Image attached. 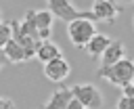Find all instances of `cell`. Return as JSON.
<instances>
[{
  "mask_svg": "<svg viewBox=\"0 0 134 109\" xmlns=\"http://www.w3.org/2000/svg\"><path fill=\"white\" fill-rule=\"evenodd\" d=\"M96 73L100 78H105L107 82H111L113 86L124 88L130 82H134V61L128 59V57H124V59H119L113 65H100Z\"/></svg>",
  "mask_w": 134,
  "mask_h": 109,
  "instance_id": "1",
  "label": "cell"
},
{
  "mask_svg": "<svg viewBox=\"0 0 134 109\" xmlns=\"http://www.w3.org/2000/svg\"><path fill=\"white\" fill-rule=\"evenodd\" d=\"M94 34H96V25H94V19L90 17H77L67 23V36L75 48H84Z\"/></svg>",
  "mask_w": 134,
  "mask_h": 109,
  "instance_id": "2",
  "label": "cell"
},
{
  "mask_svg": "<svg viewBox=\"0 0 134 109\" xmlns=\"http://www.w3.org/2000/svg\"><path fill=\"white\" fill-rule=\"evenodd\" d=\"M71 94L86 107V109H100L103 107V94L94 84H73Z\"/></svg>",
  "mask_w": 134,
  "mask_h": 109,
  "instance_id": "3",
  "label": "cell"
},
{
  "mask_svg": "<svg viewBox=\"0 0 134 109\" xmlns=\"http://www.w3.org/2000/svg\"><path fill=\"white\" fill-rule=\"evenodd\" d=\"M48 8H50V13H52L57 19H61V21H65V23H69V21H73V19H77V17H90V19H94L90 10L86 13V10L75 8V6L71 4V0H48Z\"/></svg>",
  "mask_w": 134,
  "mask_h": 109,
  "instance_id": "4",
  "label": "cell"
},
{
  "mask_svg": "<svg viewBox=\"0 0 134 109\" xmlns=\"http://www.w3.org/2000/svg\"><path fill=\"white\" fill-rule=\"evenodd\" d=\"M42 71H44V78H46V80L59 84V82H63V80L69 78V73H71V65H69V61L61 54V57H57V59L46 61L44 67H42Z\"/></svg>",
  "mask_w": 134,
  "mask_h": 109,
  "instance_id": "5",
  "label": "cell"
},
{
  "mask_svg": "<svg viewBox=\"0 0 134 109\" xmlns=\"http://www.w3.org/2000/svg\"><path fill=\"white\" fill-rule=\"evenodd\" d=\"M90 13L94 21H105V23H113L119 17V8L115 0H94L90 6Z\"/></svg>",
  "mask_w": 134,
  "mask_h": 109,
  "instance_id": "6",
  "label": "cell"
},
{
  "mask_svg": "<svg viewBox=\"0 0 134 109\" xmlns=\"http://www.w3.org/2000/svg\"><path fill=\"white\" fill-rule=\"evenodd\" d=\"M124 57H126V44L121 40H111V44L100 54V65H113Z\"/></svg>",
  "mask_w": 134,
  "mask_h": 109,
  "instance_id": "7",
  "label": "cell"
},
{
  "mask_svg": "<svg viewBox=\"0 0 134 109\" xmlns=\"http://www.w3.org/2000/svg\"><path fill=\"white\" fill-rule=\"evenodd\" d=\"M111 44V38L109 36H105V34H100V31H96L90 40H88V44L84 46V50L92 57V59H100V54L105 52V48Z\"/></svg>",
  "mask_w": 134,
  "mask_h": 109,
  "instance_id": "8",
  "label": "cell"
},
{
  "mask_svg": "<svg viewBox=\"0 0 134 109\" xmlns=\"http://www.w3.org/2000/svg\"><path fill=\"white\" fill-rule=\"evenodd\" d=\"M71 88H59L50 94V99L42 105V109H67V103L71 101Z\"/></svg>",
  "mask_w": 134,
  "mask_h": 109,
  "instance_id": "9",
  "label": "cell"
},
{
  "mask_svg": "<svg viewBox=\"0 0 134 109\" xmlns=\"http://www.w3.org/2000/svg\"><path fill=\"white\" fill-rule=\"evenodd\" d=\"M57 57H61V48H59V44L52 42V40H40L38 50H36V59H40L42 63H46V61L57 59Z\"/></svg>",
  "mask_w": 134,
  "mask_h": 109,
  "instance_id": "10",
  "label": "cell"
},
{
  "mask_svg": "<svg viewBox=\"0 0 134 109\" xmlns=\"http://www.w3.org/2000/svg\"><path fill=\"white\" fill-rule=\"evenodd\" d=\"M2 52H4V57H6L8 63H25V61H27L23 46H21L15 38H13L10 42H6V46L2 48Z\"/></svg>",
  "mask_w": 134,
  "mask_h": 109,
  "instance_id": "11",
  "label": "cell"
},
{
  "mask_svg": "<svg viewBox=\"0 0 134 109\" xmlns=\"http://www.w3.org/2000/svg\"><path fill=\"white\" fill-rule=\"evenodd\" d=\"M52 21H54V15L50 13V8L36 10V27L38 29H52Z\"/></svg>",
  "mask_w": 134,
  "mask_h": 109,
  "instance_id": "12",
  "label": "cell"
},
{
  "mask_svg": "<svg viewBox=\"0 0 134 109\" xmlns=\"http://www.w3.org/2000/svg\"><path fill=\"white\" fill-rule=\"evenodd\" d=\"M13 40V27L10 23H0V48L6 46V42Z\"/></svg>",
  "mask_w": 134,
  "mask_h": 109,
  "instance_id": "13",
  "label": "cell"
},
{
  "mask_svg": "<svg viewBox=\"0 0 134 109\" xmlns=\"http://www.w3.org/2000/svg\"><path fill=\"white\" fill-rule=\"evenodd\" d=\"M115 109H134V96H128V94L119 96L115 103Z\"/></svg>",
  "mask_w": 134,
  "mask_h": 109,
  "instance_id": "14",
  "label": "cell"
},
{
  "mask_svg": "<svg viewBox=\"0 0 134 109\" xmlns=\"http://www.w3.org/2000/svg\"><path fill=\"white\" fill-rule=\"evenodd\" d=\"M0 109H15V103L8 96H0Z\"/></svg>",
  "mask_w": 134,
  "mask_h": 109,
  "instance_id": "15",
  "label": "cell"
},
{
  "mask_svg": "<svg viewBox=\"0 0 134 109\" xmlns=\"http://www.w3.org/2000/svg\"><path fill=\"white\" fill-rule=\"evenodd\" d=\"M67 109H86V107H84V105H82L75 96H71V101L67 103Z\"/></svg>",
  "mask_w": 134,
  "mask_h": 109,
  "instance_id": "16",
  "label": "cell"
},
{
  "mask_svg": "<svg viewBox=\"0 0 134 109\" xmlns=\"http://www.w3.org/2000/svg\"><path fill=\"white\" fill-rule=\"evenodd\" d=\"M121 90H124V94H128V96H134V82H130V84H128V86H124Z\"/></svg>",
  "mask_w": 134,
  "mask_h": 109,
  "instance_id": "17",
  "label": "cell"
},
{
  "mask_svg": "<svg viewBox=\"0 0 134 109\" xmlns=\"http://www.w3.org/2000/svg\"><path fill=\"white\" fill-rule=\"evenodd\" d=\"M4 63H8V61H6V57H4V52H2V48H0V69H2Z\"/></svg>",
  "mask_w": 134,
  "mask_h": 109,
  "instance_id": "18",
  "label": "cell"
},
{
  "mask_svg": "<svg viewBox=\"0 0 134 109\" xmlns=\"http://www.w3.org/2000/svg\"><path fill=\"white\" fill-rule=\"evenodd\" d=\"M124 2H132V0H124Z\"/></svg>",
  "mask_w": 134,
  "mask_h": 109,
  "instance_id": "19",
  "label": "cell"
},
{
  "mask_svg": "<svg viewBox=\"0 0 134 109\" xmlns=\"http://www.w3.org/2000/svg\"><path fill=\"white\" fill-rule=\"evenodd\" d=\"M132 25H134V17H132Z\"/></svg>",
  "mask_w": 134,
  "mask_h": 109,
  "instance_id": "20",
  "label": "cell"
},
{
  "mask_svg": "<svg viewBox=\"0 0 134 109\" xmlns=\"http://www.w3.org/2000/svg\"><path fill=\"white\" fill-rule=\"evenodd\" d=\"M0 17H2V10H0Z\"/></svg>",
  "mask_w": 134,
  "mask_h": 109,
  "instance_id": "21",
  "label": "cell"
}]
</instances>
